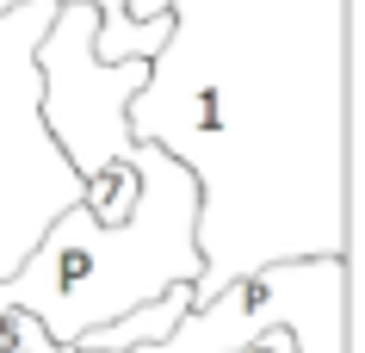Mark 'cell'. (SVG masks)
I'll return each instance as SVG.
<instances>
[{
  "label": "cell",
  "instance_id": "cell-1",
  "mask_svg": "<svg viewBox=\"0 0 365 353\" xmlns=\"http://www.w3.org/2000/svg\"><path fill=\"white\" fill-rule=\"evenodd\" d=\"M124 131L198 186L192 304L260 267L353 260V0H168Z\"/></svg>",
  "mask_w": 365,
  "mask_h": 353
},
{
  "label": "cell",
  "instance_id": "cell-2",
  "mask_svg": "<svg viewBox=\"0 0 365 353\" xmlns=\"http://www.w3.org/2000/svg\"><path fill=\"white\" fill-rule=\"evenodd\" d=\"M136 205L124 223H99L87 205L43 230L13 279H0V316H31L62 353H75L93 329L143 310L173 285H198V186L161 149L136 143Z\"/></svg>",
  "mask_w": 365,
  "mask_h": 353
},
{
  "label": "cell",
  "instance_id": "cell-3",
  "mask_svg": "<svg viewBox=\"0 0 365 353\" xmlns=\"http://www.w3.org/2000/svg\"><path fill=\"white\" fill-rule=\"evenodd\" d=\"M56 19V0H25L0 13V279H13L68 205H81V180L62 161L38 118V44Z\"/></svg>",
  "mask_w": 365,
  "mask_h": 353
},
{
  "label": "cell",
  "instance_id": "cell-4",
  "mask_svg": "<svg viewBox=\"0 0 365 353\" xmlns=\"http://www.w3.org/2000/svg\"><path fill=\"white\" fill-rule=\"evenodd\" d=\"M353 260H285L235 279L211 304H192L180 329L136 353H248L260 334L285 329L297 353H346Z\"/></svg>",
  "mask_w": 365,
  "mask_h": 353
},
{
  "label": "cell",
  "instance_id": "cell-5",
  "mask_svg": "<svg viewBox=\"0 0 365 353\" xmlns=\"http://www.w3.org/2000/svg\"><path fill=\"white\" fill-rule=\"evenodd\" d=\"M186 310H192V285H173L168 297H155V304H143V310L118 316L112 329H93L75 353H136V347H155V341H168V334L180 329Z\"/></svg>",
  "mask_w": 365,
  "mask_h": 353
},
{
  "label": "cell",
  "instance_id": "cell-6",
  "mask_svg": "<svg viewBox=\"0 0 365 353\" xmlns=\"http://www.w3.org/2000/svg\"><path fill=\"white\" fill-rule=\"evenodd\" d=\"M56 6H93L99 25H93V62H149L168 38V19H149L136 25L124 19V0H56Z\"/></svg>",
  "mask_w": 365,
  "mask_h": 353
},
{
  "label": "cell",
  "instance_id": "cell-7",
  "mask_svg": "<svg viewBox=\"0 0 365 353\" xmlns=\"http://www.w3.org/2000/svg\"><path fill=\"white\" fill-rule=\"evenodd\" d=\"M248 353H297V341H291L285 329H272V334H260V341H254Z\"/></svg>",
  "mask_w": 365,
  "mask_h": 353
},
{
  "label": "cell",
  "instance_id": "cell-8",
  "mask_svg": "<svg viewBox=\"0 0 365 353\" xmlns=\"http://www.w3.org/2000/svg\"><path fill=\"white\" fill-rule=\"evenodd\" d=\"M13 6H25V0H0V13H13Z\"/></svg>",
  "mask_w": 365,
  "mask_h": 353
}]
</instances>
